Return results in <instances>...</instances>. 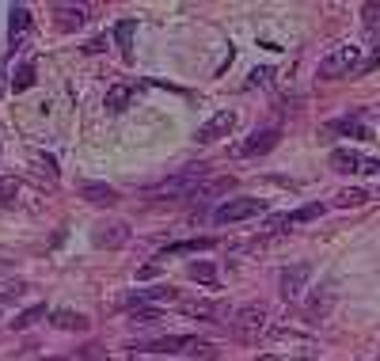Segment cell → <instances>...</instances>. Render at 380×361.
Instances as JSON below:
<instances>
[{"instance_id": "cell-1", "label": "cell", "mask_w": 380, "mask_h": 361, "mask_svg": "<svg viewBox=\"0 0 380 361\" xmlns=\"http://www.w3.org/2000/svg\"><path fill=\"white\" fill-rule=\"evenodd\" d=\"M206 179V168H187V171H179V175H171L168 183H160V187H152V190H145V198L148 202H187L194 190H198V183Z\"/></svg>"}, {"instance_id": "cell-2", "label": "cell", "mask_w": 380, "mask_h": 361, "mask_svg": "<svg viewBox=\"0 0 380 361\" xmlns=\"http://www.w3.org/2000/svg\"><path fill=\"white\" fill-rule=\"evenodd\" d=\"M358 69H361L358 46H335V50L320 61V80H339V77H350V72H358Z\"/></svg>"}, {"instance_id": "cell-3", "label": "cell", "mask_w": 380, "mask_h": 361, "mask_svg": "<svg viewBox=\"0 0 380 361\" xmlns=\"http://www.w3.org/2000/svg\"><path fill=\"white\" fill-rule=\"evenodd\" d=\"M266 206L258 198H228L225 206L213 209V221L217 225H240V221H251V217H263Z\"/></svg>"}, {"instance_id": "cell-4", "label": "cell", "mask_w": 380, "mask_h": 361, "mask_svg": "<svg viewBox=\"0 0 380 361\" xmlns=\"http://www.w3.org/2000/svg\"><path fill=\"white\" fill-rule=\"evenodd\" d=\"M232 327H236V339L255 342L266 331V308L263 304H244V308H236L232 312Z\"/></svg>"}, {"instance_id": "cell-5", "label": "cell", "mask_w": 380, "mask_h": 361, "mask_svg": "<svg viewBox=\"0 0 380 361\" xmlns=\"http://www.w3.org/2000/svg\"><path fill=\"white\" fill-rule=\"evenodd\" d=\"M277 141H282V133H277V129H255L251 137H244L240 145H232V156H240V160H251V156H266Z\"/></svg>"}, {"instance_id": "cell-6", "label": "cell", "mask_w": 380, "mask_h": 361, "mask_svg": "<svg viewBox=\"0 0 380 361\" xmlns=\"http://www.w3.org/2000/svg\"><path fill=\"white\" fill-rule=\"evenodd\" d=\"M91 244H96L99 251H118V247L129 244V225L126 221H103V225H96V232H91Z\"/></svg>"}, {"instance_id": "cell-7", "label": "cell", "mask_w": 380, "mask_h": 361, "mask_svg": "<svg viewBox=\"0 0 380 361\" xmlns=\"http://www.w3.org/2000/svg\"><path fill=\"white\" fill-rule=\"evenodd\" d=\"M236 187V179L232 175H206V179L198 183V190L190 194V206H209V202H217V198H225L228 190Z\"/></svg>"}, {"instance_id": "cell-8", "label": "cell", "mask_w": 380, "mask_h": 361, "mask_svg": "<svg viewBox=\"0 0 380 361\" xmlns=\"http://www.w3.org/2000/svg\"><path fill=\"white\" fill-rule=\"evenodd\" d=\"M308 277H312V266H308V263L285 266L282 277H277V289H282V297H285V301H301V293H304V285H308Z\"/></svg>"}, {"instance_id": "cell-9", "label": "cell", "mask_w": 380, "mask_h": 361, "mask_svg": "<svg viewBox=\"0 0 380 361\" xmlns=\"http://www.w3.org/2000/svg\"><path fill=\"white\" fill-rule=\"evenodd\" d=\"M232 129H236V114H232V110H221V114H213L209 122L194 133V141H198V145H213V141H221V137H228Z\"/></svg>"}, {"instance_id": "cell-10", "label": "cell", "mask_w": 380, "mask_h": 361, "mask_svg": "<svg viewBox=\"0 0 380 361\" xmlns=\"http://www.w3.org/2000/svg\"><path fill=\"white\" fill-rule=\"evenodd\" d=\"M77 194L84 202H91V206H114L122 194H118L114 187H107V183H77Z\"/></svg>"}, {"instance_id": "cell-11", "label": "cell", "mask_w": 380, "mask_h": 361, "mask_svg": "<svg viewBox=\"0 0 380 361\" xmlns=\"http://www.w3.org/2000/svg\"><path fill=\"white\" fill-rule=\"evenodd\" d=\"M187 350H190V339H179V335L137 342V354H187Z\"/></svg>"}, {"instance_id": "cell-12", "label": "cell", "mask_w": 380, "mask_h": 361, "mask_svg": "<svg viewBox=\"0 0 380 361\" xmlns=\"http://www.w3.org/2000/svg\"><path fill=\"white\" fill-rule=\"evenodd\" d=\"M27 31H31V12H27L23 4L8 8V42L20 46V42L27 39Z\"/></svg>"}, {"instance_id": "cell-13", "label": "cell", "mask_w": 380, "mask_h": 361, "mask_svg": "<svg viewBox=\"0 0 380 361\" xmlns=\"http://www.w3.org/2000/svg\"><path fill=\"white\" fill-rule=\"evenodd\" d=\"M84 20H88V12L80 4H58L53 8V23H58L61 31H80Z\"/></svg>"}, {"instance_id": "cell-14", "label": "cell", "mask_w": 380, "mask_h": 361, "mask_svg": "<svg viewBox=\"0 0 380 361\" xmlns=\"http://www.w3.org/2000/svg\"><path fill=\"white\" fill-rule=\"evenodd\" d=\"M50 323L61 331H84L88 327V316L84 312H72V308H61V312H50Z\"/></svg>"}, {"instance_id": "cell-15", "label": "cell", "mask_w": 380, "mask_h": 361, "mask_svg": "<svg viewBox=\"0 0 380 361\" xmlns=\"http://www.w3.org/2000/svg\"><path fill=\"white\" fill-rule=\"evenodd\" d=\"M137 84H114L107 96V114H122V110L129 107V99H133Z\"/></svg>"}, {"instance_id": "cell-16", "label": "cell", "mask_w": 380, "mask_h": 361, "mask_svg": "<svg viewBox=\"0 0 380 361\" xmlns=\"http://www.w3.org/2000/svg\"><path fill=\"white\" fill-rule=\"evenodd\" d=\"M331 168L339 175H354V171H361V156L354 149H335L331 152Z\"/></svg>"}, {"instance_id": "cell-17", "label": "cell", "mask_w": 380, "mask_h": 361, "mask_svg": "<svg viewBox=\"0 0 380 361\" xmlns=\"http://www.w3.org/2000/svg\"><path fill=\"white\" fill-rule=\"evenodd\" d=\"M133 31H137V23H133V20H122V23L114 27V42H118V50H122L126 58L133 53Z\"/></svg>"}, {"instance_id": "cell-18", "label": "cell", "mask_w": 380, "mask_h": 361, "mask_svg": "<svg viewBox=\"0 0 380 361\" xmlns=\"http://www.w3.org/2000/svg\"><path fill=\"white\" fill-rule=\"evenodd\" d=\"M39 320H46V304H31V308H23L20 316L12 320V327H15V331H23V327H34Z\"/></svg>"}, {"instance_id": "cell-19", "label": "cell", "mask_w": 380, "mask_h": 361, "mask_svg": "<svg viewBox=\"0 0 380 361\" xmlns=\"http://www.w3.org/2000/svg\"><path fill=\"white\" fill-rule=\"evenodd\" d=\"M190 277H194V282H202V285H217L221 282V274H217V266H213V263H194Z\"/></svg>"}, {"instance_id": "cell-20", "label": "cell", "mask_w": 380, "mask_h": 361, "mask_svg": "<svg viewBox=\"0 0 380 361\" xmlns=\"http://www.w3.org/2000/svg\"><path fill=\"white\" fill-rule=\"evenodd\" d=\"M12 88H15V91H27V88H34V65H31V61H23L20 69L12 72Z\"/></svg>"}, {"instance_id": "cell-21", "label": "cell", "mask_w": 380, "mask_h": 361, "mask_svg": "<svg viewBox=\"0 0 380 361\" xmlns=\"http://www.w3.org/2000/svg\"><path fill=\"white\" fill-rule=\"evenodd\" d=\"M34 171H39L42 183H58V164H53V156H34Z\"/></svg>"}, {"instance_id": "cell-22", "label": "cell", "mask_w": 380, "mask_h": 361, "mask_svg": "<svg viewBox=\"0 0 380 361\" xmlns=\"http://www.w3.org/2000/svg\"><path fill=\"white\" fill-rule=\"evenodd\" d=\"M365 202H369V190H361V187H350V190H342L339 198H335V206L350 209V206H365Z\"/></svg>"}, {"instance_id": "cell-23", "label": "cell", "mask_w": 380, "mask_h": 361, "mask_svg": "<svg viewBox=\"0 0 380 361\" xmlns=\"http://www.w3.org/2000/svg\"><path fill=\"white\" fill-rule=\"evenodd\" d=\"M183 312H187V316H198V320H217V316H225V312H221L217 304H206V301H198V304H183Z\"/></svg>"}, {"instance_id": "cell-24", "label": "cell", "mask_w": 380, "mask_h": 361, "mask_svg": "<svg viewBox=\"0 0 380 361\" xmlns=\"http://www.w3.org/2000/svg\"><path fill=\"white\" fill-rule=\"evenodd\" d=\"M270 80H274V69L270 65H258L251 77H247V88H270Z\"/></svg>"}, {"instance_id": "cell-25", "label": "cell", "mask_w": 380, "mask_h": 361, "mask_svg": "<svg viewBox=\"0 0 380 361\" xmlns=\"http://www.w3.org/2000/svg\"><path fill=\"white\" fill-rule=\"evenodd\" d=\"M335 129H342V133H350V137H361V141H369V126H361V122H350V118H342V122H335Z\"/></svg>"}, {"instance_id": "cell-26", "label": "cell", "mask_w": 380, "mask_h": 361, "mask_svg": "<svg viewBox=\"0 0 380 361\" xmlns=\"http://www.w3.org/2000/svg\"><path fill=\"white\" fill-rule=\"evenodd\" d=\"M198 247H213V239H209V236H198V239H183V244H171V247H168V255H175V251H198Z\"/></svg>"}, {"instance_id": "cell-27", "label": "cell", "mask_w": 380, "mask_h": 361, "mask_svg": "<svg viewBox=\"0 0 380 361\" xmlns=\"http://www.w3.org/2000/svg\"><path fill=\"white\" fill-rule=\"evenodd\" d=\"M331 308V293H316V301H308V320H320Z\"/></svg>"}, {"instance_id": "cell-28", "label": "cell", "mask_w": 380, "mask_h": 361, "mask_svg": "<svg viewBox=\"0 0 380 361\" xmlns=\"http://www.w3.org/2000/svg\"><path fill=\"white\" fill-rule=\"evenodd\" d=\"M361 20H365L361 27H369V31H373V27H376V20H380V4H376V0H369V4L361 8Z\"/></svg>"}, {"instance_id": "cell-29", "label": "cell", "mask_w": 380, "mask_h": 361, "mask_svg": "<svg viewBox=\"0 0 380 361\" xmlns=\"http://www.w3.org/2000/svg\"><path fill=\"white\" fill-rule=\"evenodd\" d=\"M15 194H20V183L8 179V175H0V202H12Z\"/></svg>"}, {"instance_id": "cell-30", "label": "cell", "mask_w": 380, "mask_h": 361, "mask_svg": "<svg viewBox=\"0 0 380 361\" xmlns=\"http://www.w3.org/2000/svg\"><path fill=\"white\" fill-rule=\"evenodd\" d=\"M129 316H133V323H156V320H160V312H156V308H148V304H145V308H133Z\"/></svg>"}, {"instance_id": "cell-31", "label": "cell", "mask_w": 380, "mask_h": 361, "mask_svg": "<svg viewBox=\"0 0 380 361\" xmlns=\"http://www.w3.org/2000/svg\"><path fill=\"white\" fill-rule=\"evenodd\" d=\"M156 274H160V266H156V263H145L141 270H137V277H145V282H148V277H156Z\"/></svg>"}, {"instance_id": "cell-32", "label": "cell", "mask_w": 380, "mask_h": 361, "mask_svg": "<svg viewBox=\"0 0 380 361\" xmlns=\"http://www.w3.org/2000/svg\"><path fill=\"white\" fill-rule=\"evenodd\" d=\"M103 46H107V39H96V42H88V46H84V53H99Z\"/></svg>"}, {"instance_id": "cell-33", "label": "cell", "mask_w": 380, "mask_h": 361, "mask_svg": "<svg viewBox=\"0 0 380 361\" xmlns=\"http://www.w3.org/2000/svg\"><path fill=\"white\" fill-rule=\"evenodd\" d=\"M88 361H99V350H88Z\"/></svg>"}, {"instance_id": "cell-34", "label": "cell", "mask_w": 380, "mask_h": 361, "mask_svg": "<svg viewBox=\"0 0 380 361\" xmlns=\"http://www.w3.org/2000/svg\"><path fill=\"white\" fill-rule=\"evenodd\" d=\"M4 88H8V84H4V69H0V96H4Z\"/></svg>"}, {"instance_id": "cell-35", "label": "cell", "mask_w": 380, "mask_h": 361, "mask_svg": "<svg viewBox=\"0 0 380 361\" xmlns=\"http://www.w3.org/2000/svg\"><path fill=\"white\" fill-rule=\"evenodd\" d=\"M53 361H69V357H53Z\"/></svg>"}]
</instances>
